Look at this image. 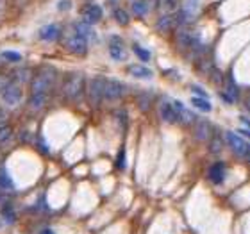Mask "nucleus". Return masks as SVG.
Masks as SVG:
<instances>
[{"mask_svg": "<svg viewBox=\"0 0 250 234\" xmlns=\"http://www.w3.org/2000/svg\"><path fill=\"white\" fill-rule=\"evenodd\" d=\"M127 72L132 75V77L136 79H150L154 73H152L150 68L146 66H141V64H130L129 68H127Z\"/></svg>", "mask_w": 250, "mask_h": 234, "instance_id": "4be33fe9", "label": "nucleus"}, {"mask_svg": "<svg viewBox=\"0 0 250 234\" xmlns=\"http://www.w3.org/2000/svg\"><path fill=\"white\" fill-rule=\"evenodd\" d=\"M15 138V130L11 125H0V147H5L7 143H11Z\"/></svg>", "mask_w": 250, "mask_h": 234, "instance_id": "bb28decb", "label": "nucleus"}, {"mask_svg": "<svg viewBox=\"0 0 250 234\" xmlns=\"http://www.w3.org/2000/svg\"><path fill=\"white\" fill-rule=\"evenodd\" d=\"M38 234H56V233H54V229H50V227H47V229H42Z\"/></svg>", "mask_w": 250, "mask_h": 234, "instance_id": "79ce46f5", "label": "nucleus"}, {"mask_svg": "<svg viewBox=\"0 0 250 234\" xmlns=\"http://www.w3.org/2000/svg\"><path fill=\"white\" fill-rule=\"evenodd\" d=\"M208 143H209V152H211V154H222V150H224V138H222V134L214 132L213 138H211Z\"/></svg>", "mask_w": 250, "mask_h": 234, "instance_id": "393cba45", "label": "nucleus"}, {"mask_svg": "<svg viewBox=\"0 0 250 234\" xmlns=\"http://www.w3.org/2000/svg\"><path fill=\"white\" fill-rule=\"evenodd\" d=\"M138 104H140L141 111H148L152 106V95H148V93L140 95V97H138Z\"/></svg>", "mask_w": 250, "mask_h": 234, "instance_id": "2f4dec72", "label": "nucleus"}, {"mask_svg": "<svg viewBox=\"0 0 250 234\" xmlns=\"http://www.w3.org/2000/svg\"><path fill=\"white\" fill-rule=\"evenodd\" d=\"M21 97H23V91L18 84L9 83L2 91H0V100L2 104L7 106V107H16V106L21 102Z\"/></svg>", "mask_w": 250, "mask_h": 234, "instance_id": "0eeeda50", "label": "nucleus"}, {"mask_svg": "<svg viewBox=\"0 0 250 234\" xmlns=\"http://www.w3.org/2000/svg\"><path fill=\"white\" fill-rule=\"evenodd\" d=\"M216 132L213 127V124L209 122V120H195V124H193V138L200 143H208L213 134Z\"/></svg>", "mask_w": 250, "mask_h": 234, "instance_id": "1a4fd4ad", "label": "nucleus"}, {"mask_svg": "<svg viewBox=\"0 0 250 234\" xmlns=\"http://www.w3.org/2000/svg\"><path fill=\"white\" fill-rule=\"evenodd\" d=\"M36 147H38V150L42 152V154H48V152H50V149L47 147V143H45V140H43V138H38Z\"/></svg>", "mask_w": 250, "mask_h": 234, "instance_id": "c9c22d12", "label": "nucleus"}, {"mask_svg": "<svg viewBox=\"0 0 250 234\" xmlns=\"http://www.w3.org/2000/svg\"><path fill=\"white\" fill-rule=\"evenodd\" d=\"M181 11H183L184 15L191 20L193 16L198 15V11H200V0H184L183 7H181Z\"/></svg>", "mask_w": 250, "mask_h": 234, "instance_id": "5701e85b", "label": "nucleus"}, {"mask_svg": "<svg viewBox=\"0 0 250 234\" xmlns=\"http://www.w3.org/2000/svg\"><path fill=\"white\" fill-rule=\"evenodd\" d=\"M116 168L124 172L125 168H127V157H125V149L122 147L120 152H118V157H116Z\"/></svg>", "mask_w": 250, "mask_h": 234, "instance_id": "473e14b6", "label": "nucleus"}, {"mask_svg": "<svg viewBox=\"0 0 250 234\" xmlns=\"http://www.w3.org/2000/svg\"><path fill=\"white\" fill-rule=\"evenodd\" d=\"M109 56L115 61H125L127 59V48H125V45H124V42H122L120 38L118 36H111V40H109Z\"/></svg>", "mask_w": 250, "mask_h": 234, "instance_id": "f8f14e48", "label": "nucleus"}, {"mask_svg": "<svg viewBox=\"0 0 250 234\" xmlns=\"http://www.w3.org/2000/svg\"><path fill=\"white\" fill-rule=\"evenodd\" d=\"M115 20L120 23V25H129V13L125 9H122V7H118V9H115Z\"/></svg>", "mask_w": 250, "mask_h": 234, "instance_id": "c756f323", "label": "nucleus"}, {"mask_svg": "<svg viewBox=\"0 0 250 234\" xmlns=\"http://www.w3.org/2000/svg\"><path fill=\"white\" fill-rule=\"evenodd\" d=\"M220 99L225 100L227 104H232V102H234V100L230 99V97H229V95H227V93H225V91H220Z\"/></svg>", "mask_w": 250, "mask_h": 234, "instance_id": "a19ab883", "label": "nucleus"}, {"mask_svg": "<svg viewBox=\"0 0 250 234\" xmlns=\"http://www.w3.org/2000/svg\"><path fill=\"white\" fill-rule=\"evenodd\" d=\"M225 93L229 95L232 100H238L240 99V88H238V84L232 83V79H229V83H227V91Z\"/></svg>", "mask_w": 250, "mask_h": 234, "instance_id": "7c9ffc66", "label": "nucleus"}, {"mask_svg": "<svg viewBox=\"0 0 250 234\" xmlns=\"http://www.w3.org/2000/svg\"><path fill=\"white\" fill-rule=\"evenodd\" d=\"M84 88H86V83H84V75L81 72H72L64 77V83H62V99L68 100V102H79L83 99Z\"/></svg>", "mask_w": 250, "mask_h": 234, "instance_id": "f03ea898", "label": "nucleus"}, {"mask_svg": "<svg viewBox=\"0 0 250 234\" xmlns=\"http://www.w3.org/2000/svg\"><path fill=\"white\" fill-rule=\"evenodd\" d=\"M11 79H13V83L15 84H27L31 83L32 79V72L29 70V68H16L15 72H13V75H11Z\"/></svg>", "mask_w": 250, "mask_h": 234, "instance_id": "f3484780", "label": "nucleus"}, {"mask_svg": "<svg viewBox=\"0 0 250 234\" xmlns=\"http://www.w3.org/2000/svg\"><path fill=\"white\" fill-rule=\"evenodd\" d=\"M29 138H31V134H29V130H21V132H20V141L27 143V141H29Z\"/></svg>", "mask_w": 250, "mask_h": 234, "instance_id": "ea45409f", "label": "nucleus"}, {"mask_svg": "<svg viewBox=\"0 0 250 234\" xmlns=\"http://www.w3.org/2000/svg\"><path fill=\"white\" fill-rule=\"evenodd\" d=\"M191 106L195 109L202 111V113H209L213 109V106H211V102L208 99H198V97H191Z\"/></svg>", "mask_w": 250, "mask_h": 234, "instance_id": "cd10ccee", "label": "nucleus"}, {"mask_svg": "<svg viewBox=\"0 0 250 234\" xmlns=\"http://www.w3.org/2000/svg\"><path fill=\"white\" fill-rule=\"evenodd\" d=\"M61 38V27L58 23H48L40 29V40L43 42H58Z\"/></svg>", "mask_w": 250, "mask_h": 234, "instance_id": "2eb2a0df", "label": "nucleus"}, {"mask_svg": "<svg viewBox=\"0 0 250 234\" xmlns=\"http://www.w3.org/2000/svg\"><path fill=\"white\" fill-rule=\"evenodd\" d=\"M2 56H4V59H7V61H11V63L21 61V56L18 52H15V50H7V52H4Z\"/></svg>", "mask_w": 250, "mask_h": 234, "instance_id": "72a5a7b5", "label": "nucleus"}, {"mask_svg": "<svg viewBox=\"0 0 250 234\" xmlns=\"http://www.w3.org/2000/svg\"><path fill=\"white\" fill-rule=\"evenodd\" d=\"M200 45L198 34L193 32L188 27H181L177 32V47H181V50H195Z\"/></svg>", "mask_w": 250, "mask_h": 234, "instance_id": "6e6552de", "label": "nucleus"}, {"mask_svg": "<svg viewBox=\"0 0 250 234\" xmlns=\"http://www.w3.org/2000/svg\"><path fill=\"white\" fill-rule=\"evenodd\" d=\"M58 7H59L61 11H66L68 7H70V0H61V2L58 4Z\"/></svg>", "mask_w": 250, "mask_h": 234, "instance_id": "58836bf2", "label": "nucleus"}, {"mask_svg": "<svg viewBox=\"0 0 250 234\" xmlns=\"http://www.w3.org/2000/svg\"><path fill=\"white\" fill-rule=\"evenodd\" d=\"M181 0H157V9L161 11L163 15H172L177 13Z\"/></svg>", "mask_w": 250, "mask_h": 234, "instance_id": "a211bd4d", "label": "nucleus"}, {"mask_svg": "<svg viewBox=\"0 0 250 234\" xmlns=\"http://www.w3.org/2000/svg\"><path fill=\"white\" fill-rule=\"evenodd\" d=\"M104 81H105L104 77H93L88 83V86L84 88V93H86L89 106H91L93 109L100 107V104L104 102V97H102V89H104Z\"/></svg>", "mask_w": 250, "mask_h": 234, "instance_id": "20e7f679", "label": "nucleus"}, {"mask_svg": "<svg viewBox=\"0 0 250 234\" xmlns=\"http://www.w3.org/2000/svg\"><path fill=\"white\" fill-rule=\"evenodd\" d=\"M130 9H132V13L138 18H143V16H146L150 13V4H148V0H132Z\"/></svg>", "mask_w": 250, "mask_h": 234, "instance_id": "6ab92c4d", "label": "nucleus"}, {"mask_svg": "<svg viewBox=\"0 0 250 234\" xmlns=\"http://www.w3.org/2000/svg\"><path fill=\"white\" fill-rule=\"evenodd\" d=\"M15 190V182L11 179V175L7 173L4 167H0V193H7Z\"/></svg>", "mask_w": 250, "mask_h": 234, "instance_id": "412c9836", "label": "nucleus"}, {"mask_svg": "<svg viewBox=\"0 0 250 234\" xmlns=\"http://www.w3.org/2000/svg\"><path fill=\"white\" fill-rule=\"evenodd\" d=\"M72 27H73V31H77L79 34H83L86 40H97V34H95V31H93V27L91 25H88V23H84L83 20L81 21H75V23H72Z\"/></svg>", "mask_w": 250, "mask_h": 234, "instance_id": "aec40b11", "label": "nucleus"}, {"mask_svg": "<svg viewBox=\"0 0 250 234\" xmlns=\"http://www.w3.org/2000/svg\"><path fill=\"white\" fill-rule=\"evenodd\" d=\"M116 120H118V124H120L122 127L125 129V125H127V111H125V109L116 111Z\"/></svg>", "mask_w": 250, "mask_h": 234, "instance_id": "f704fd0d", "label": "nucleus"}, {"mask_svg": "<svg viewBox=\"0 0 250 234\" xmlns=\"http://www.w3.org/2000/svg\"><path fill=\"white\" fill-rule=\"evenodd\" d=\"M225 175H227V167H225V163H222V161L211 165V168H209V172H208L209 181L213 182V184H222V182L225 181Z\"/></svg>", "mask_w": 250, "mask_h": 234, "instance_id": "ddd939ff", "label": "nucleus"}, {"mask_svg": "<svg viewBox=\"0 0 250 234\" xmlns=\"http://www.w3.org/2000/svg\"><path fill=\"white\" fill-rule=\"evenodd\" d=\"M127 93V86L122 84L120 81L116 79H105L104 81V89H102V97L107 102H115V100H120L122 97H125Z\"/></svg>", "mask_w": 250, "mask_h": 234, "instance_id": "423d86ee", "label": "nucleus"}, {"mask_svg": "<svg viewBox=\"0 0 250 234\" xmlns=\"http://www.w3.org/2000/svg\"><path fill=\"white\" fill-rule=\"evenodd\" d=\"M62 45L66 50H70L75 56H86L88 54V40L79 34L77 31H73V27L70 25L66 32H64V38H62Z\"/></svg>", "mask_w": 250, "mask_h": 234, "instance_id": "7ed1b4c3", "label": "nucleus"}, {"mask_svg": "<svg viewBox=\"0 0 250 234\" xmlns=\"http://www.w3.org/2000/svg\"><path fill=\"white\" fill-rule=\"evenodd\" d=\"M172 106L175 107V111H177V115H179V120H181V124H184V125H193V124H195V120H197V116L193 115V111L188 109V107L183 104V102H179V100H173Z\"/></svg>", "mask_w": 250, "mask_h": 234, "instance_id": "4468645a", "label": "nucleus"}, {"mask_svg": "<svg viewBox=\"0 0 250 234\" xmlns=\"http://www.w3.org/2000/svg\"><path fill=\"white\" fill-rule=\"evenodd\" d=\"M58 81V70L54 66H43L36 72V75H32L31 79V93H42L48 95L52 91L54 84Z\"/></svg>", "mask_w": 250, "mask_h": 234, "instance_id": "f257e3e1", "label": "nucleus"}, {"mask_svg": "<svg viewBox=\"0 0 250 234\" xmlns=\"http://www.w3.org/2000/svg\"><path fill=\"white\" fill-rule=\"evenodd\" d=\"M132 50H134V54H136V56H138V58H140L143 63L150 61L152 54H150V50H146L145 47H141V45H138V43H134V45H132Z\"/></svg>", "mask_w": 250, "mask_h": 234, "instance_id": "c85d7f7f", "label": "nucleus"}, {"mask_svg": "<svg viewBox=\"0 0 250 234\" xmlns=\"http://www.w3.org/2000/svg\"><path fill=\"white\" fill-rule=\"evenodd\" d=\"M225 141H227V145L230 147V150L234 152L238 157H241V159H247V157H249V154H250L249 143H247L245 138H241L238 132L227 130V132H225Z\"/></svg>", "mask_w": 250, "mask_h": 234, "instance_id": "39448f33", "label": "nucleus"}, {"mask_svg": "<svg viewBox=\"0 0 250 234\" xmlns=\"http://www.w3.org/2000/svg\"><path fill=\"white\" fill-rule=\"evenodd\" d=\"M48 102V95L42 93H31L29 100H27V107L31 111H42Z\"/></svg>", "mask_w": 250, "mask_h": 234, "instance_id": "dca6fc26", "label": "nucleus"}, {"mask_svg": "<svg viewBox=\"0 0 250 234\" xmlns=\"http://www.w3.org/2000/svg\"><path fill=\"white\" fill-rule=\"evenodd\" d=\"M9 83H11L9 77H7V75H4V73H0V91H2V89H4Z\"/></svg>", "mask_w": 250, "mask_h": 234, "instance_id": "4c0bfd02", "label": "nucleus"}, {"mask_svg": "<svg viewBox=\"0 0 250 234\" xmlns=\"http://www.w3.org/2000/svg\"><path fill=\"white\" fill-rule=\"evenodd\" d=\"M81 15H83V21L84 23H88V25L93 27V23H99L102 20V15H104V11L100 7L99 4H86L81 11Z\"/></svg>", "mask_w": 250, "mask_h": 234, "instance_id": "9d476101", "label": "nucleus"}, {"mask_svg": "<svg viewBox=\"0 0 250 234\" xmlns=\"http://www.w3.org/2000/svg\"><path fill=\"white\" fill-rule=\"evenodd\" d=\"M159 116H161V120L165 124H170V125L181 124L177 111H175V107L172 106L170 100H163L161 104H159Z\"/></svg>", "mask_w": 250, "mask_h": 234, "instance_id": "9b49d317", "label": "nucleus"}, {"mask_svg": "<svg viewBox=\"0 0 250 234\" xmlns=\"http://www.w3.org/2000/svg\"><path fill=\"white\" fill-rule=\"evenodd\" d=\"M191 91L198 95V99H208V93H206L200 86H197V84H191Z\"/></svg>", "mask_w": 250, "mask_h": 234, "instance_id": "e433bc0d", "label": "nucleus"}, {"mask_svg": "<svg viewBox=\"0 0 250 234\" xmlns=\"http://www.w3.org/2000/svg\"><path fill=\"white\" fill-rule=\"evenodd\" d=\"M157 31L159 32H170L175 27V20H173V15H163L156 23Z\"/></svg>", "mask_w": 250, "mask_h": 234, "instance_id": "b1692460", "label": "nucleus"}, {"mask_svg": "<svg viewBox=\"0 0 250 234\" xmlns=\"http://www.w3.org/2000/svg\"><path fill=\"white\" fill-rule=\"evenodd\" d=\"M0 211H2V218H4L9 225L15 224L16 218H18V216H16L15 208H13V204H11V202H4V204H2V209H0Z\"/></svg>", "mask_w": 250, "mask_h": 234, "instance_id": "a878e982", "label": "nucleus"}, {"mask_svg": "<svg viewBox=\"0 0 250 234\" xmlns=\"http://www.w3.org/2000/svg\"><path fill=\"white\" fill-rule=\"evenodd\" d=\"M0 229H2V222H0Z\"/></svg>", "mask_w": 250, "mask_h": 234, "instance_id": "37998d69", "label": "nucleus"}]
</instances>
